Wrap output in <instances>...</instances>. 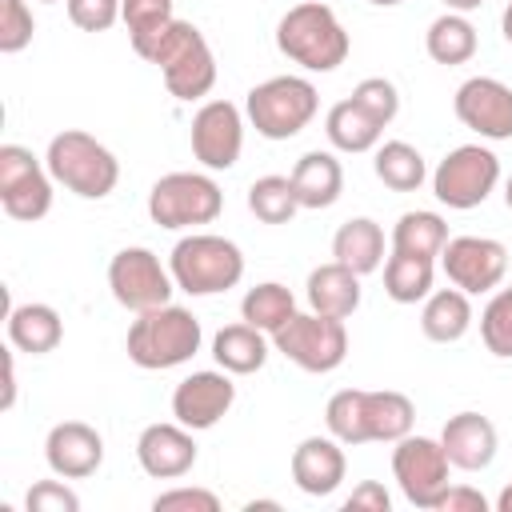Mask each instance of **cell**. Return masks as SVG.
I'll return each mask as SVG.
<instances>
[{
  "instance_id": "obj_15",
  "label": "cell",
  "mask_w": 512,
  "mask_h": 512,
  "mask_svg": "<svg viewBox=\"0 0 512 512\" xmlns=\"http://www.w3.org/2000/svg\"><path fill=\"white\" fill-rule=\"evenodd\" d=\"M456 120L484 140H512V88L496 76H472L452 96Z\"/></svg>"
},
{
  "instance_id": "obj_17",
  "label": "cell",
  "mask_w": 512,
  "mask_h": 512,
  "mask_svg": "<svg viewBox=\"0 0 512 512\" xmlns=\"http://www.w3.org/2000/svg\"><path fill=\"white\" fill-rule=\"evenodd\" d=\"M44 460L60 480H84L104 464V440L84 420H60L44 436Z\"/></svg>"
},
{
  "instance_id": "obj_11",
  "label": "cell",
  "mask_w": 512,
  "mask_h": 512,
  "mask_svg": "<svg viewBox=\"0 0 512 512\" xmlns=\"http://www.w3.org/2000/svg\"><path fill=\"white\" fill-rule=\"evenodd\" d=\"M52 172L24 144H0V204L12 220H40L52 208Z\"/></svg>"
},
{
  "instance_id": "obj_7",
  "label": "cell",
  "mask_w": 512,
  "mask_h": 512,
  "mask_svg": "<svg viewBox=\"0 0 512 512\" xmlns=\"http://www.w3.org/2000/svg\"><path fill=\"white\" fill-rule=\"evenodd\" d=\"M224 208V192L204 172H168L148 192V216L160 228H196L212 224Z\"/></svg>"
},
{
  "instance_id": "obj_39",
  "label": "cell",
  "mask_w": 512,
  "mask_h": 512,
  "mask_svg": "<svg viewBox=\"0 0 512 512\" xmlns=\"http://www.w3.org/2000/svg\"><path fill=\"white\" fill-rule=\"evenodd\" d=\"M32 32H36V20L28 0H0V52L4 56L24 52L32 44Z\"/></svg>"
},
{
  "instance_id": "obj_49",
  "label": "cell",
  "mask_w": 512,
  "mask_h": 512,
  "mask_svg": "<svg viewBox=\"0 0 512 512\" xmlns=\"http://www.w3.org/2000/svg\"><path fill=\"white\" fill-rule=\"evenodd\" d=\"M504 204H508V212H512V176H508V184H504Z\"/></svg>"
},
{
  "instance_id": "obj_24",
  "label": "cell",
  "mask_w": 512,
  "mask_h": 512,
  "mask_svg": "<svg viewBox=\"0 0 512 512\" xmlns=\"http://www.w3.org/2000/svg\"><path fill=\"white\" fill-rule=\"evenodd\" d=\"M332 260L352 268L356 276H368L384 264V228L368 216H352L332 236Z\"/></svg>"
},
{
  "instance_id": "obj_13",
  "label": "cell",
  "mask_w": 512,
  "mask_h": 512,
  "mask_svg": "<svg viewBox=\"0 0 512 512\" xmlns=\"http://www.w3.org/2000/svg\"><path fill=\"white\" fill-rule=\"evenodd\" d=\"M440 268L468 296L496 292L508 272V248L492 236H452L440 252Z\"/></svg>"
},
{
  "instance_id": "obj_46",
  "label": "cell",
  "mask_w": 512,
  "mask_h": 512,
  "mask_svg": "<svg viewBox=\"0 0 512 512\" xmlns=\"http://www.w3.org/2000/svg\"><path fill=\"white\" fill-rule=\"evenodd\" d=\"M480 4H484V0H444L448 12H476Z\"/></svg>"
},
{
  "instance_id": "obj_47",
  "label": "cell",
  "mask_w": 512,
  "mask_h": 512,
  "mask_svg": "<svg viewBox=\"0 0 512 512\" xmlns=\"http://www.w3.org/2000/svg\"><path fill=\"white\" fill-rule=\"evenodd\" d=\"M496 512H512V484L500 488V496H496Z\"/></svg>"
},
{
  "instance_id": "obj_31",
  "label": "cell",
  "mask_w": 512,
  "mask_h": 512,
  "mask_svg": "<svg viewBox=\"0 0 512 512\" xmlns=\"http://www.w3.org/2000/svg\"><path fill=\"white\" fill-rule=\"evenodd\" d=\"M436 280V260L432 256H408V252H392L384 260V292L396 304H416L428 300Z\"/></svg>"
},
{
  "instance_id": "obj_29",
  "label": "cell",
  "mask_w": 512,
  "mask_h": 512,
  "mask_svg": "<svg viewBox=\"0 0 512 512\" xmlns=\"http://www.w3.org/2000/svg\"><path fill=\"white\" fill-rule=\"evenodd\" d=\"M120 20L128 28L132 52L148 60V52L156 48V40L176 20V0H120Z\"/></svg>"
},
{
  "instance_id": "obj_32",
  "label": "cell",
  "mask_w": 512,
  "mask_h": 512,
  "mask_svg": "<svg viewBox=\"0 0 512 512\" xmlns=\"http://www.w3.org/2000/svg\"><path fill=\"white\" fill-rule=\"evenodd\" d=\"M372 168H376L380 184L392 188V192H416V188L428 180V164H424L420 148H412L408 140H388V144H380Z\"/></svg>"
},
{
  "instance_id": "obj_51",
  "label": "cell",
  "mask_w": 512,
  "mask_h": 512,
  "mask_svg": "<svg viewBox=\"0 0 512 512\" xmlns=\"http://www.w3.org/2000/svg\"><path fill=\"white\" fill-rule=\"evenodd\" d=\"M40 4H56V0H40Z\"/></svg>"
},
{
  "instance_id": "obj_8",
  "label": "cell",
  "mask_w": 512,
  "mask_h": 512,
  "mask_svg": "<svg viewBox=\"0 0 512 512\" xmlns=\"http://www.w3.org/2000/svg\"><path fill=\"white\" fill-rule=\"evenodd\" d=\"M272 348L288 356L304 372H336L348 356V328L336 316L320 312H296L280 332H272Z\"/></svg>"
},
{
  "instance_id": "obj_4",
  "label": "cell",
  "mask_w": 512,
  "mask_h": 512,
  "mask_svg": "<svg viewBox=\"0 0 512 512\" xmlns=\"http://www.w3.org/2000/svg\"><path fill=\"white\" fill-rule=\"evenodd\" d=\"M168 272L176 280L180 292L188 296H216L240 284L244 276V252L212 232H192L184 240H176L172 256H168Z\"/></svg>"
},
{
  "instance_id": "obj_28",
  "label": "cell",
  "mask_w": 512,
  "mask_h": 512,
  "mask_svg": "<svg viewBox=\"0 0 512 512\" xmlns=\"http://www.w3.org/2000/svg\"><path fill=\"white\" fill-rule=\"evenodd\" d=\"M476 28H472V20L464 16V12H444V16H436L432 24H428V32H424V48H428V56L436 60V64H448V68H456V64H468L472 56H476Z\"/></svg>"
},
{
  "instance_id": "obj_16",
  "label": "cell",
  "mask_w": 512,
  "mask_h": 512,
  "mask_svg": "<svg viewBox=\"0 0 512 512\" xmlns=\"http://www.w3.org/2000/svg\"><path fill=\"white\" fill-rule=\"evenodd\" d=\"M232 404H236V384H232V372H224V368L192 372L172 392V416L192 432L216 428Z\"/></svg>"
},
{
  "instance_id": "obj_40",
  "label": "cell",
  "mask_w": 512,
  "mask_h": 512,
  "mask_svg": "<svg viewBox=\"0 0 512 512\" xmlns=\"http://www.w3.org/2000/svg\"><path fill=\"white\" fill-rule=\"evenodd\" d=\"M68 20L80 32H108L120 20V0H64Z\"/></svg>"
},
{
  "instance_id": "obj_23",
  "label": "cell",
  "mask_w": 512,
  "mask_h": 512,
  "mask_svg": "<svg viewBox=\"0 0 512 512\" xmlns=\"http://www.w3.org/2000/svg\"><path fill=\"white\" fill-rule=\"evenodd\" d=\"M64 340V320L52 304H12L8 308V344L28 356H44Z\"/></svg>"
},
{
  "instance_id": "obj_22",
  "label": "cell",
  "mask_w": 512,
  "mask_h": 512,
  "mask_svg": "<svg viewBox=\"0 0 512 512\" xmlns=\"http://www.w3.org/2000/svg\"><path fill=\"white\" fill-rule=\"evenodd\" d=\"M304 292H308L312 312H320V316L348 320L360 308V276L352 268H344L340 260H328V264L312 268Z\"/></svg>"
},
{
  "instance_id": "obj_18",
  "label": "cell",
  "mask_w": 512,
  "mask_h": 512,
  "mask_svg": "<svg viewBox=\"0 0 512 512\" xmlns=\"http://www.w3.org/2000/svg\"><path fill=\"white\" fill-rule=\"evenodd\" d=\"M136 460L152 480H180L192 472L196 464V440L192 428H184L180 420L172 424H148L136 436Z\"/></svg>"
},
{
  "instance_id": "obj_38",
  "label": "cell",
  "mask_w": 512,
  "mask_h": 512,
  "mask_svg": "<svg viewBox=\"0 0 512 512\" xmlns=\"http://www.w3.org/2000/svg\"><path fill=\"white\" fill-rule=\"evenodd\" d=\"M348 100L360 104L380 128H388V124L396 120V112H400V92H396V84L384 80V76H364V80L352 88Z\"/></svg>"
},
{
  "instance_id": "obj_25",
  "label": "cell",
  "mask_w": 512,
  "mask_h": 512,
  "mask_svg": "<svg viewBox=\"0 0 512 512\" xmlns=\"http://www.w3.org/2000/svg\"><path fill=\"white\" fill-rule=\"evenodd\" d=\"M472 300L468 292H460L456 284L452 288H436L428 292L424 308H420V332L432 340V344H456L468 328H472Z\"/></svg>"
},
{
  "instance_id": "obj_27",
  "label": "cell",
  "mask_w": 512,
  "mask_h": 512,
  "mask_svg": "<svg viewBox=\"0 0 512 512\" xmlns=\"http://www.w3.org/2000/svg\"><path fill=\"white\" fill-rule=\"evenodd\" d=\"M416 408L404 392L380 388V392H364V436L380 440V444H396L400 436L412 432Z\"/></svg>"
},
{
  "instance_id": "obj_42",
  "label": "cell",
  "mask_w": 512,
  "mask_h": 512,
  "mask_svg": "<svg viewBox=\"0 0 512 512\" xmlns=\"http://www.w3.org/2000/svg\"><path fill=\"white\" fill-rule=\"evenodd\" d=\"M28 512H80V496L60 480H40L24 496Z\"/></svg>"
},
{
  "instance_id": "obj_6",
  "label": "cell",
  "mask_w": 512,
  "mask_h": 512,
  "mask_svg": "<svg viewBox=\"0 0 512 512\" xmlns=\"http://www.w3.org/2000/svg\"><path fill=\"white\" fill-rule=\"evenodd\" d=\"M320 108V92L308 76H272L256 84L244 100V112L252 128L264 140H292L300 136Z\"/></svg>"
},
{
  "instance_id": "obj_26",
  "label": "cell",
  "mask_w": 512,
  "mask_h": 512,
  "mask_svg": "<svg viewBox=\"0 0 512 512\" xmlns=\"http://www.w3.org/2000/svg\"><path fill=\"white\" fill-rule=\"evenodd\" d=\"M268 332H260V328H252L248 320H240V324H224L216 336H212V356H216V364L224 368V372H232V376H252V372H260L264 368V360H268Z\"/></svg>"
},
{
  "instance_id": "obj_41",
  "label": "cell",
  "mask_w": 512,
  "mask_h": 512,
  "mask_svg": "<svg viewBox=\"0 0 512 512\" xmlns=\"http://www.w3.org/2000/svg\"><path fill=\"white\" fill-rule=\"evenodd\" d=\"M152 508H156V512H220V496L208 492V488H188V484H180V488L160 492V496L152 500Z\"/></svg>"
},
{
  "instance_id": "obj_34",
  "label": "cell",
  "mask_w": 512,
  "mask_h": 512,
  "mask_svg": "<svg viewBox=\"0 0 512 512\" xmlns=\"http://www.w3.org/2000/svg\"><path fill=\"white\" fill-rule=\"evenodd\" d=\"M444 244H448V224H444V216L424 212V208L404 212V216L396 220V228H392V252L432 256V260H436V256L444 252Z\"/></svg>"
},
{
  "instance_id": "obj_3",
  "label": "cell",
  "mask_w": 512,
  "mask_h": 512,
  "mask_svg": "<svg viewBox=\"0 0 512 512\" xmlns=\"http://www.w3.org/2000/svg\"><path fill=\"white\" fill-rule=\"evenodd\" d=\"M44 164H48L52 180L64 184L80 200H104L120 184V160L112 156V148H104L96 136H88L80 128L56 132L48 140Z\"/></svg>"
},
{
  "instance_id": "obj_37",
  "label": "cell",
  "mask_w": 512,
  "mask_h": 512,
  "mask_svg": "<svg viewBox=\"0 0 512 512\" xmlns=\"http://www.w3.org/2000/svg\"><path fill=\"white\" fill-rule=\"evenodd\" d=\"M480 340L492 356L512 360V288H496L480 312Z\"/></svg>"
},
{
  "instance_id": "obj_9",
  "label": "cell",
  "mask_w": 512,
  "mask_h": 512,
  "mask_svg": "<svg viewBox=\"0 0 512 512\" xmlns=\"http://www.w3.org/2000/svg\"><path fill=\"white\" fill-rule=\"evenodd\" d=\"M496 184H500V160L484 144H460V148H452L436 164V172H432L436 200L448 204V208H456V212L480 208L492 196Z\"/></svg>"
},
{
  "instance_id": "obj_43",
  "label": "cell",
  "mask_w": 512,
  "mask_h": 512,
  "mask_svg": "<svg viewBox=\"0 0 512 512\" xmlns=\"http://www.w3.org/2000/svg\"><path fill=\"white\" fill-rule=\"evenodd\" d=\"M432 512H488V500L480 496V488H468V484H448L444 496L436 500Z\"/></svg>"
},
{
  "instance_id": "obj_50",
  "label": "cell",
  "mask_w": 512,
  "mask_h": 512,
  "mask_svg": "<svg viewBox=\"0 0 512 512\" xmlns=\"http://www.w3.org/2000/svg\"><path fill=\"white\" fill-rule=\"evenodd\" d=\"M368 4H380V8H392V4H404V0H368Z\"/></svg>"
},
{
  "instance_id": "obj_21",
  "label": "cell",
  "mask_w": 512,
  "mask_h": 512,
  "mask_svg": "<svg viewBox=\"0 0 512 512\" xmlns=\"http://www.w3.org/2000/svg\"><path fill=\"white\" fill-rule=\"evenodd\" d=\"M292 192H296L300 208H312V212L332 208L340 200V192H344V168H340V160L332 152H320V148L316 152H304L296 160V168H292Z\"/></svg>"
},
{
  "instance_id": "obj_20",
  "label": "cell",
  "mask_w": 512,
  "mask_h": 512,
  "mask_svg": "<svg viewBox=\"0 0 512 512\" xmlns=\"http://www.w3.org/2000/svg\"><path fill=\"white\" fill-rule=\"evenodd\" d=\"M440 444H444L452 468H460V472H484L496 460L500 436H496V424L488 416H480V412H456L440 428Z\"/></svg>"
},
{
  "instance_id": "obj_30",
  "label": "cell",
  "mask_w": 512,
  "mask_h": 512,
  "mask_svg": "<svg viewBox=\"0 0 512 512\" xmlns=\"http://www.w3.org/2000/svg\"><path fill=\"white\" fill-rule=\"evenodd\" d=\"M324 132H328L332 148H340V152H372V148L380 144V132H384V128H380L360 104L340 100V104L328 108Z\"/></svg>"
},
{
  "instance_id": "obj_36",
  "label": "cell",
  "mask_w": 512,
  "mask_h": 512,
  "mask_svg": "<svg viewBox=\"0 0 512 512\" xmlns=\"http://www.w3.org/2000/svg\"><path fill=\"white\" fill-rule=\"evenodd\" d=\"M324 424L340 444H368V436H364V388H340L324 408Z\"/></svg>"
},
{
  "instance_id": "obj_35",
  "label": "cell",
  "mask_w": 512,
  "mask_h": 512,
  "mask_svg": "<svg viewBox=\"0 0 512 512\" xmlns=\"http://www.w3.org/2000/svg\"><path fill=\"white\" fill-rule=\"evenodd\" d=\"M248 212L264 224H288L300 212V200L292 192V176H260L248 188Z\"/></svg>"
},
{
  "instance_id": "obj_19",
  "label": "cell",
  "mask_w": 512,
  "mask_h": 512,
  "mask_svg": "<svg viewBox=\"0 0 512 512\" xmlns=\"http://www.w3.org/2000/svg\"><path fill=\"white\" fill-rule=\"evenodd\" d=\"M348 476V460H344V444L328 432V436H304L292 448V480L304 496H332Z\"/></svg>"
},
{
  "instance_id": "obj_12",
  "label": "cell",
  "mask_w": 512,
  "mask_h": 512,
  "mask_svg": "<svg viewBox=\"0 0 512 512\" xmlns=\"http://www.w3.org/2000/svg\"><path fill=\"white\" fill-rule=\"evenodd\" d=\"M108 288H112V300L120 308L148 312V308L172 304L176 280L152 248H120L108 264Z\"/></svg>"
},
{
  "instance_id": "obj_2",
  "label": "cell",
  "mask_w": 512,
  "mask_h": 512,
  "mask_svg": "<svg viewBox=\"0 0 512 512\" xmlns=\"http://www.w3.org/2000/svg\"><path fill=\"white\" fill-rule=\"evenodd\" d=\"M200 340H204V328H200V320L188 308L160 304V308L136 312L124 348H128V360L136 368L164 372V368L188 364L200 352Z\"/></svg>"
},
{
  "instance_id": "obj_44",
  "label": "cell",
  "mask_w": 512,
  "mask_h": 512,
  "mask_svg": "<svg viewBox=\"0 0 512 512\" xmlns=\"http://www.w3.org/2000/svg\"><path fill=\"white\" fill-rule=\"evenodd\" d=\"M344 508H348V512H388V508H392V496L384 492V484L360 480V484L352 488V496L344 500Z\"/></svg>"
},
{
  "instance_id": "obj_1",
  "label": "cell",
  "mask_w": 512,
  "mask_h": 512,
  "mask_svg": "<svg viewBox=\"0 0 512 512\" xmlns=\"http://www.w3.org/2000/svg\"><path fill=\"white\" fill-rule=\"evenodd\" d=\"M276 48L304 72H336L348 60L352 40H348L340 16L324 0H304L280 16Z\"/></svg>"
},
{
  "instance_id": "obj_10",
  "label": "cell",
  "mask_w": 512,
  "mask_h": 512,
  "mask_svg": "<svg viewBox=\"0 0 512 512\" xmlns=\"http://www.w3.org/2000/svg\"><path fill=\"white\" fill-rule=\"evenodd\" d=\"M448 468H452V460H448L444 444L432 440V436H412L408 432L392 448V476H396V484H400V492L412 508H428V512L436 508V500L452 484Z\"/></svg>"
},
{
  "instance_id": "obj_48",
  "label": "cell",
  "mask_w": 512,
  "mask_h": 512,
  "mask_svg": "<svg viewBox=\"0 0 512 512\" xmlns=\"http://www.w3.org/2000/svg\"><path fill=\"white\" fill-rule=\"evenodd\" d=\"M500 32H504V40L512 44V4L504 8V16H500Z\"/></svg>"
},
{
  "instance_id": "obj_45",
  "label": "cell",
  "mask_w": 512,
  "mask_h": 512,
  "mask_svg": "<svg viewBox=\"0 0 512 512\" xmlns=\"http://www.w3.org/2000/svg\"><path fill=\"white\" fill-rule=\"evenodd\" d=\"M16 404V356L12 348H4V396H0V408L8 412Z\"/></svg>"
},
{
  "instance_id": "obj_33",
  "label": "cell",
  "mask_w": 512,
  "mask_h": 512,
  "mask_svg": "<svg viewBox=\"0 0 512 512\" xmlns=\"http://www.w3.org/2000/svg\"><path fill=\"white\" fill-rule=\"evenodd\" d=\"M292 316H296V296L276 280H264V284L248 288L244 300H240V320H248L252 328H260L268 336L280 332Z\"/></svg>"
},
{
  "instance_id": "obj_14",
  "label": "cell",
  "mask_w": 512,
  "mask_h": 512,
  "mask_svg": "<svg viewBox=\"0 0 512 512\" xmlns=\"http://www.w3.org/2000/svg\"><path fill=\"white\" fill-rule=\"evenodd\" d=\"M192 156L208 172H228L244 148V116L232 100H208L192 116Z\"/></svg>"
},
{
  "instance_id": "obj_5",
  "label": "cell",
  "mask_w": 512,
  "mask_h": 512,
  "mask_svg": "<svg viewBox=\"0 0 512 512\" xmlns=\"http://www.w3.org/2000/svg\"><path fill=\"white\" fill-rule=\"evenodd\" d=\"M148 64H156L160 76H164V88L176 100H188V104L208 96L212 84H216V56H212L204 32L188 20L168 24V32L148 52Z\"/></svg>"
}]
</instances>
